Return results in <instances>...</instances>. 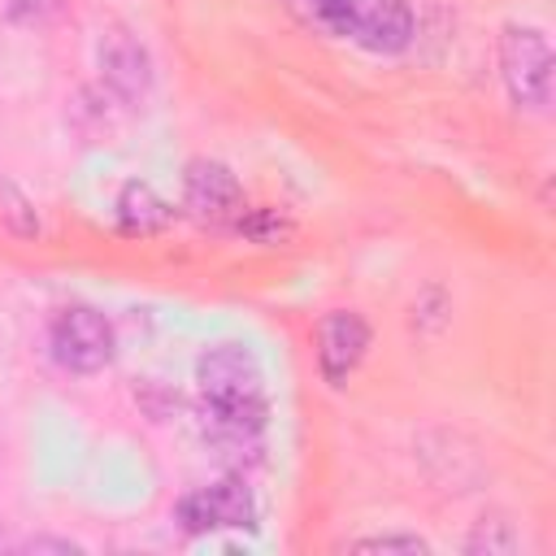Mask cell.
I'll use <instances>...</instances> for the list:
<instances>
[{
  "label": "cell",
  "instance_id": "1",
  "mask_svg": "<svg viewBox=\"0 0 556 556\" xmlns=\"http://www.w3.org/2000/svg\"><path fill=\"white\" fill-rule=\"evenodd\" d=\"M552 43L539 26H504L500 30V78L517 109L547 113L552 104Z\"/></svg>",
  "mask_w": 556,
  "mask_h": 556
},
{
  "label": "cell",
  "instance_id": "2",
  "mask_svg": "<svg viewBox=\"0 0 556 556\" xmlns=\"http://www.w3.org/2000/svg\"><path fill=\"white\" fill-rule=\"evenodd\" d=\"M48 348H52V361L70 374H100L109 361H113V326L104 313L87 308V304H74V308H61L48 326Z\"/></svg>",
  "mask_w": 556,
  "mask_h": 556
},
{
  "label": "cell",
  "instance_id": "3",
  "mask_svg": "<svg viewBox=\"0 0 556 556\" xmlns=\"http://www.w3.org/2000/svg\"><path fill=\"white\" fill-rule=\"evenodd\" d=\"M178 526L191 534L213 530H252L256 526V495L243 478H222L178 500Z\"/></svg>",
  "mask_w": 556,
  "mask_h": 556
},
{
  "label": "cell",
  "instance_id": "4",
  "mask_svg": "<svg viewBox=\"0 0 556 556\" xmlns=\"http://www.w3.org/2000/svg\"><path fill=\"white\" fill-rule=\"evenodd\" d=\"M96 65H100V78L104 87L126 100V104H139L148 100L152 83H156V70H152V52L139 35L122 30V26H109L96 43Z\"/></svg>",
  "mask_w": 556,
  "mask_h": 556
},
{
  "label": "cell",
  "instance_id": "5",
  "mask_svg": "<svg viewBox=\"0 0 556 556\" xmlns=\"http://www.w3.org/2000/svg\"><path fill=\"white\" fill-rule=\"evenodd\" d=\"M195 382L208 404L230 400H265V374L261 361L239 343H217L195 361Z\"/></svg>",
  "mask_w": 556,
  "mask_h": 556
},
{
  "label": "cell",
  "instance_id": "6",
  "mask_svg": "<svg viewBox=\"0 0 556 556\" xmlns=\"http://www.w3.org/2000/svg\"><path fill=\"white\" fill-rule=\"evenodd\" d=\"M369 321L352 308H334L317 326V369L330 387H343L369 352Z\"/></svg>",
  "mask_w": 556,
  "mask_h": 556
},
{
  "label": "cell",
  "instance_id": "7",
  "mask_svg": "<svg viewBox=\"0 0 556 556\" xmlns=\"http://www.w3.org/2000/svg\"><path fill=\"white\" fill-rule=\"evenodd\" d=\"M182 208L195 222H208V226L235 222L243 213L239 178L222 161H191L187 174H182Z\"/></svg>",
  "mask_w": 556,
  "mask_h": 556
},
{
  "label": "cell",
  "instance_id": "8",
  "mask_svg": "<svg viewBox=\"0 0 556 556\" xmlns=\"http://www.w3.org/2000/svg\"><path fill=\"white\" fill-rule=\"evenodd\" d=\"M413 9L404 0H369L352 39L365 48V52H378V56H395L413 43Z\"/></svg>",
  "mask_w": 556,
  "mask_h": 556
},
{
  "label": "cell",
  "instance_id": "9",
  "mask_svg": "<svg viewBox=\"0 0 556 556\" xmlns=\"http://www.w3.org/2000/svg\"><path fill=\"white\" fill-rule=\"evenodd\" d=\"M113 213H117V226H122L126 235H156V230H165L169 217H174L169 200H165L152 182H126V187L117 191Z\"/></svg>",
  "mask_w": 556,
  "mask_h": 556
},
{
  "label": "cell",
  "instance_id": "10",
  "mask_svg": "<svg viewBox=\"0 0 556 556\" xmlns=\"http://www.w3.org/2000/svg\"><path fill=\"white\" fill-rule=\"evenodd\" d=\"M300 4H304V13L321 30L339 35V39H352V30H356V22H361V13H365L369 0H300Z\"/></svg>",
  "mask_w": 556,
  "mask_h": 556
},
{
  "label": "cell",
  "instance_id": "11",
  "mask_svg": "<svg viewBox=\"0 0 556 556\" xmlns=\"http://www.w3.org/2000/svg\"><path fill=\"white\" fill-rule=\"evenodd\" d=\"M465 547L469 552H486V556H508V552H517V534H513L508 521H478V530L469 534Z\"/></svg>",
  "mask_w": 556,
  "mask_h": 556
},
{
  "label": "cell",
  "instance_id": "12",
  "mask_svg": "<svg viewBox=\"0 0 556 556\" xmlns=\"http://www.w3.org/2000/svg\"><path fill=\"white\" fill-rule=\"evenodd\" d=\"M239 222V230L248 235V239H256V243H278L291 226L278 217V213H269V208H252V213H239L235 217Z\"/></svg>",
  "mask_w": 556,
  "mask_h": 556
},
{
  "label": "cell",
  "instance_id": "13",
  "mask_svg": "<svg viewBox=\"0 0 556 556\" xmlns=\"http://www.w3.org/2000/svg\"><path fill=\"white\" fill-rule=\"evenodd\" d=\"M352 547L356 552H404V556H417V552H426V539H417V534H369V539H356Z\"/></svg>",
  "mask_w": 556,
  "mask_h": 556
},
{
  "label": "cell",
  "instance_id": "14",
  "mask_svg": "<svg viewBox=\"0 0 556 556\" xmlns=\"http://www.w3.org/2000/svg\"><path fill=\"white\" fill-rule=\"evenodd\" d=\"M22 552H61V556H74L78 552V543H70V539H43V534H35V539H26L22 543Z\"/></svg>",
  "mask_w": 556,
  "mask_h": 556
}]
</instances>
